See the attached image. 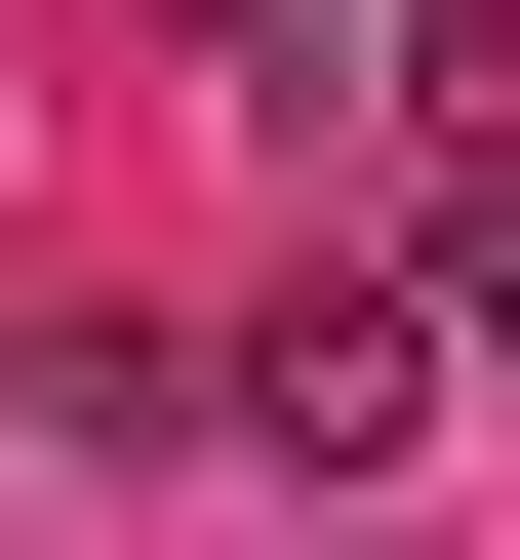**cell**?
I'll return each mask as SVG.
<instances>
[{"label":"cell","mask_w":520,"mask_h":560,"mask_svg":"<svg viewBox=\"0 0 520 560\" xmlns=\"http://www.w3.org/2000/svg\"><path fill=\"white\" fill-rule=\"evenodd\" d=\"M241 441H280V480H401V441H440V280H280Z\"/></svg>","instance_id":"6da1fadb"},{"label":"cell","mask_w":520,"mask_h":560,"mask_svg":"<svg viewBox=\"0 0 520 560\" xmlns=\"http://www.w3.org/2000/svg\"><path fill=\"white\" fill-rule=\"evenodd\" d=\"M401 200H520V0H401Z\"/></svg>","instance_id":"7a4b0ae2"},{"label":"cell","mask_w":520,"mask_h":560,"mask_svg":"<svg viewBox=\"0 0 520 560\" xmlns=\"http://www.w3.org/2000/svg\"><path fill=\"white\" fill-rule=\"evenodd\" d=\"M440 361H520V200H440Z\"/></svg>","instance_id":"3957f363"},{"label":"cell","mask_w":520,"mask_h":560,"mask_svg":"<svg viewBox=\"0 0 520 560\" xmlns=\"http://www.w3.org/2000/svg\"><path fill=\"white\" fill-rule=\"evenodd\" d=\"M161 40H241V81H280V40H321V0H161Z\"/></svg>","instance_id":"277c9868"}]
</instances>
